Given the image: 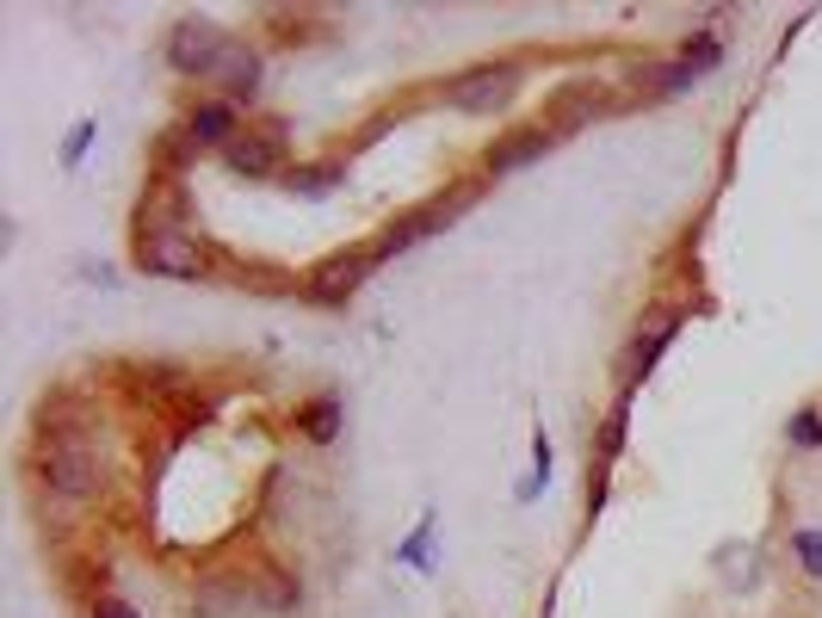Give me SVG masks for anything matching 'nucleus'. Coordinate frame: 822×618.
I'll return each mask as SVG.
<instances>
[{"mask_svg": "<svg viewBox=\"0 0 822 618\" xmlns=\"http://www.w3.org/2000/svg\"><path fill=\"white\" fill-rule=\"evenodd\" d=\"M38 470L56 494H87L99 482V446L81 427H50L38 446Z\"/></svg>", "mask_w": 822, "mask_h": 618, "instance_id": "nucleus-1", "label": "nucleus"}, {"mask_svg": "<svg viewBox=\"0 0 822 618\" xmlns=\"http://www.w3.org/2000/svg\"><path fill=\"white\" fill-rule=\"evenodd\" d=\"M137 266L156 278H204L211 273V254H204L199 235L173 230V223H156V230L137 235Z\"/></svg>", "mask_w": 822, "mask_h": 618, "instance_id": "nucleus-2", "label": "nucleus"}, {"mask_svg": "<svg viewBox=\"0 0 822 618\" xmlns=\"http://www.w3.org/2000/svg\"><path fill=\"white\" fill-rule=\"evenodd\" d=\"M229 44H235V38H229V31H217L211 19H180V25H173V38H168V62H173V75L217 81Z\"/></svg>", "mask_w": 822, "mask_h": 618, "instance_id": "nucleus-3", "label": "nucleus"}, {"mask_svg": "<svg viewBox=\"0 0 822 618\" xmlns=\"http://www.w3.org/2000/svg\"><path fill=\"white\" fill-rule=\"evenodd\" d=\"M513 93H520V68L513 62H482V68L451 81L446 99L458 111H501V106H513Z\"/></svg>", "mask_w": 822, "mask_h": 618, "instance_id": "nucleus-4", "label": "nucleus"}, {"mask_svg": "<svg viewBox=\"0 0 822 618\" xmlns=\"http://www.w3.org/2000/svg\"><path fill=\"white\" fill-rule=\"evenodd\" d=\"M372 266H377V254L372 247H353V254H328L322 266H316L310 278H303V297H310V303H346V297L359 291V285H365V278H372Z\"/></svg>", "mask_w": 822, "mask_h": 618, "instance_id": "nucleus-5", "label": "nucleus"}, {"mask_svg": "<svg viewBox=\"0 0 822 618\" xmlns=\"http://www.w3.org/2000/svg\"><path fill=\"white\" fill-rule=\"evenodd\" d=\"M465 204H470V192H458V199H434V204H420V211L396 216V223H389V230L377 235V247H372V254H377V266H384V260H396V254H403V247H415L420 235H434V230H446L451 216L465 211Z\"/></svg>", "mask_w": 822, "mask_h": 618, "instance_id": "nucleus-6", "label": "nucleus"}, {"mask_svg": "<svg viewBox=\"0 0 822 618\" xmlns=\"http://www.w3.org/2000/svg\"><path fill=\"white\" fill-rule=\"evenodd\" d=\"M674 328H681V309H668V316H655V322H643L637 328V340H631V353H624V396H631L643 377H650V365L668 353V340H674Z\"/></svg>", "mask_w": 822, "mask_h": 618, "instance_id": "nucleus-7", "label": "nucleus"}, {"mask_svg": "<svg viewBox=\"0 0 822 618\" xmlns=\"http://www.w3.org/2000/svg\"><path fill=\"white\" fill-rule=\"evenodd\" d=\"M551 142H557V124H526V130H513L508 142H495V149L482 154V168H489V173L532 168L538 154H551Z\"/></svg>", "mask_w": 822, "mask_h": 618, "instance_id": "nucleus-8", "label": "nucleus"}, {"mask_svg": "<svg viewBox=\"0 0 822 618\" xmlns=\"http://www.w3.org/2000/svg\"><path fill=\"white\" fill-rule=\"evenodd\" d=\"M223 161H229V173H248V180H273V173H285V142H279V137H254V130H242V137L223 149Z\"/></svg>", "mask_w": 822, "mask_h": 618, "instance_id": "nucleus-9", "label": "nucleus"}, {"mask_svg": "<svg viewBox=\"0 0 822 618\" xmlns=\"http://www.w3.org/2000/svg\"><path fill=\"white\" fill-rule=\"evenodd\" d=\"M235 111H242V106H229V99H204V106H192V118H186V142H199V149H229V142L242 137Z\"/></svg>", "mask_w": 822, "mask_h": 618, "instance_id": "nucleus-10", "label": "nucleus"}, {"mask_svg": "<svg viewBox=\"0 0 822 618\" xmlns=\"http://www.w3.org/2000/svg\"><path fill=\"white\" fill-rule=\"evenodd\" d=\"M217 81H223V99H229V106H248L254 93H260V56L235 38L229 56H223V68H217Z\"/></svg>", "mask_w": 822, "mask_h": 618, "instance_id": "nucleus-11", "label": "nucleus"}, {"mask_svg": "<svg viewBox=\"0 0 822 618\" xmlns=\"http://www.w3.org/2000/svg\"><path fill=\"white\" fill-rule=\"evenodd\" d=\"M341 427H346L341 396H310L303 408H297V433H303L310 446H328V439H341Z\"/></svg>", "mask_w": 822, "mask_h": 618, "instance_id": "nucleus-12", "label": "nucleus"}, {"mask_svg": "<svg viewBox=\"0 0 822 618\" xmlns=\"http://www.w3.org/2000/svg\"><path fill=\"white\" fill-rule=\"evenodd\" d=\"M693 81H698V75L686 68L681 56H674V62H655V68H643V99H674V93H686Z\"/></svg>", "mask_w": 822, "mask_h": 618, "instance_id": "nucleus-13", "label": "nucleus"}, {"mask_svg": "<svg viewBox=\"0 0 822 618\" xmlns=\"http://www.w3.org/2000/svg\"><path fill=\"white\" fill-rule=\"evenodd\" d=\"M341 180H346L341 161H316V168H291V173H285V185H291V192H303V199H322L328 185H341Z\"/></svg>", "mask_w": 822, "mask_h": 618, "instance_id": "nucleus-14", "label": "nucleus"}, {"mask_svg": "<svg viewBox=\"0 0 822 618\" xmlns=\"http://www.w3.org/2000/svg\"><path fill=\"white\" fill-rule=\"evenodd\" d=\"M786 439H791V451H822V408H798L786 420Z\"/></svg>", "mask_w": 822, "mask_h": 618, "instance_id": "nucleus-15", "label": "nucleus"}, {"mask_svg": "<svg viewBox=\"0 0 822 618\" xmlns=\"http://www.w3.org/2000/svg\"><path fill=\"white\" fill-rule=\"evenodd\" d=\"M681 62L693 68V75H705V68H717V62H724V44H717L712 31H693V38L681 44Z\"/></svg>", "mask_w": 822, "mask_h": 618, "instance_id": "nucleus-16", "label": "nucleus"}, {"mask_svg": "<svg viewBox=\"0 0 822 618\" xmlns=\"http://www.w3.org/2000/svg\"><path fill=\"white\" fill-rule=\"evenodd\" d=\"M791 551H798V563L810 569V582H822V532L810 525V532H791Z\"/></svg>", "mask_w": 822, "mask_h": 618, "instance_id": "nucleus-17", "label": "nucleus"}, {"mask_svg": "<svg viewBox=\"0 0 822 618\" xmlns=\"http://www.w3.org/2000/svg\"><path fill=\"white\" fill-rule=\"evenodd\" d=\"M94 137H99V124H94V118H81L75 130L63 137V168H81V154L94 149Z\"/></svg>", "mask_w": 822, "mask_h": 618, "instance_id": "nucleus-18", "label": "nucleus"}, {"mask_svg": "<svg viewBox=\"0 0 822 618\" xmlns=\"http://www.w3.org/2000/svg\"><path fill=\"white\" fill-rule=\"evenodd\" d=\"M544 482H551V439H544V427H538V439H532V482L520 489V501H532Z\"/></svg>", "mask_w": 822, "mask_h": 618, "instance_id": "nucleus-19", "label": "nucleus"}, {"mask_svg": "<svg viewBox=\"0 0 822 618\" xmlns=\"http://www.w3.org/2000/svg\"><path fill=\"white\" fill-rule=\"evenodd\" d=\"M594 111H600V93H569V99H563V111H557V130H569V124L594 118Z\"/></svg>", "mask_w": 822, "mask_h": 618, "instance_id": "nucleus-20", "label": "nucleus"}, {"mask_svg": "<svg viewBox=\"0 0 822 618\" xmlns=\"http://www.w3.org/2000/svg\"><path fill=\"white\" fill-rule=\"evenodd\" d=\"M427 539H434V513H427V520L415 525V539H408L396 556H403V563H427Z\"/></svg>", "mask_w": 822, "mask_h": 618, "instance_id": "nucleus-21", "label": "nucleus"}, {"mask_svg": "<svg viewBox=\"0 0 822 618\" xmlns=\"http://www.w3.org/2000/svg\"><path fill=\"white\" fill-rule=\"evenodd\" d=\"M94 618H142V612H137L130 600H118V594H99V600H94Z\"/></svg>", "mask_w": 822, "mask_h": 618, "instance_id": "nucleus-22", "label": "nucleus"}]
</instances>
